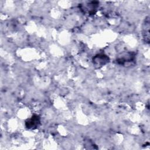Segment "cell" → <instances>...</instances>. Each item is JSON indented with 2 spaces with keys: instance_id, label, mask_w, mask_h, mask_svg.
<instances>
[{
  "instance_id": "1",
  "label": "cell",
  "mask_w": 150,
  "mask_h": 150,
  "mask_svg": "<svg viewBox=\"0 0 150 150\" xmlns=\"http://www.w3.org/2000/svg\"><path fill=\"white\" fill-rule=\"evenodd\" d=\"M40 123V118L37 115H33L30 118L28 119L26 121V127L29 129H32L36 128Z\"/></svg>"
},
{
  "instance_id": "2",
  "label": "cell",
  "mask_w": 150,
  "mask_h": 150,
  "mask_svg": "<svg viewBox=\"0 0 150 150\" xmlns=\"http://www.w3.org/2000/svg\"><path fill=\"white\" fill-rule=\"evenodd\" d=\"M109 58L104 54H98L93 58V63L96 66H102L108 62Z\"/></svg>"
}]
</instances>
